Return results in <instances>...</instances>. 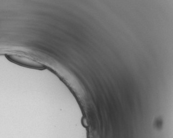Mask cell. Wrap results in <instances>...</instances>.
Here are the masks:
<instances>
[{"instance_id":"cell-1","label":"cell","mask_w":173,"mask_h":138,"mask_svg":"<svg viewBox=\"0 0 173 138\" xmlns=\"http://www.w3.org/2000/svg\"><path fill=\"white\" fill-rule=\"evenodd\" d=\"M9 59L12 61L19 64L23 66H25L26 67L32 68H42V65H41L40 63L35 61L34 60L28 58L27 57L24 56H18V55H10Z\"/></svg>"}]
</instances>
